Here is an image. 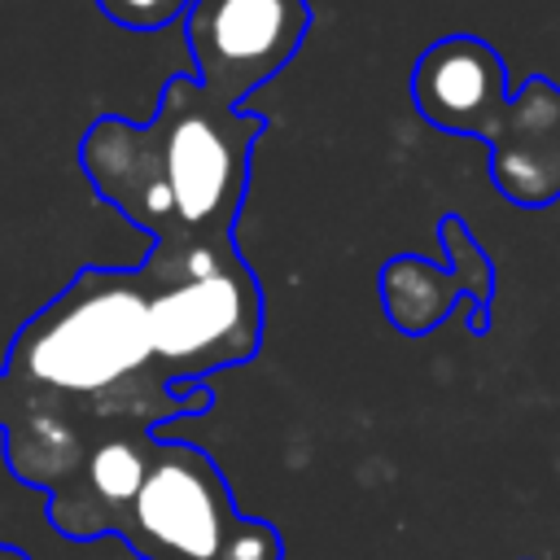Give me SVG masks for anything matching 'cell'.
<instances>
[{
	"label": "cell",
	"mask_w": 560,
	"mask_h": 560,
	"mask_svg": "<svg viewBox=\"0 0 560 560\" xmlns=\"http://www.w3.org/2000/svg\"><path fill=\"white\" fill-rule=\"evenodd\" d=\"M241 525L219 464L188 442H158L118 538L144 560H228Z\"/></svg>",
	"instance_id": "277c9868"
},
{
	"label": "cell",
	"mask_w": 560,
	"mask_h": 560,
	"mask_svg": "<svg viewBox=\"0 0 560 560\" xmlns=\"http://www.w3.org/2000/svg\"><path fill=\"white\" fill-rule=\"evenodd\" d=\"M438 241L446 249V262H429L416 254H398L381 267L376 289L385 319L402 337H429L455 306H464L468 332H490V298H494V267L477 236L468 232L464 214L438 219Z\"/></svg>",
	"instance_id": "8992f818"
},
{
	"label": "cell",
	"mask_w": 560,
	"mask_h": 560,
	"mask_svg": "<svg viewBox=\"0 0 560 560\" xmlns=\"http://www.w3.org/2000/svg\"><path fill=\"white\" fill-rule=\"evenodd\" d=\"M494 188L525 210H542L560 197V88L542 74L525 79L490 140Z\"/></svg>",
	"instance_id": "9c48e42d"
},
{
	"label": "cell",
	"mask_w": 560,
	"mask_h": 560,
	"mask_svg": "<svg viewBox=\"0 0 560 560\" xmlns=\"http://www.w3.org/2000/svg\"><path fill=\"white\" fill-rule=\"evenodd\" d=\"M18 398H22L18 385H13V381L4 376V368H0V433H4V424L13 420V411H18Z\"/></svg>",
	"instance_id": "7c38bea8"
},
{
	"label": "cell",
	"mask_w": 560,
	"mask_h": 560,
	"mask_svg": "<svg viewBox=\"0 0 560 560\" xmlns=\"http://www.w3.org/2000/svg\"><path fill=\"white\" fill-rule=\"evenodd\" d=\"M140 271L149 284L153 368L171 389H192L258 354L262 289L232 236L158 241Z\"/></svg>",
	"instance_id": "3957f363"
},
{
	"label": "cell",
	"mask_w": 560,
	"mask_h": 560,
	"mask_svg": "<svg viewBox=\"0 0 560 560\" xmlns=\"http://www.w3.org/2000/svg\"><path fill=\"white\" fill-rule=\"evenodd\" d=\"M306 31V0H192L184 13L192 79L223 105H245V96L280 74Z\"/></svg>",
	"instance_id": "5b68a950"
},
{
	"label": "cell",
	"mask_w": 560,
	"mask_h": 560,
	"mask_svg": "<svg viewBox=\"0 0 560 560\" xmlns=\"http://www.w3.org/2000/svg\"><path fill=\"white\" fill-rule=\"evenodd\" d=\"M0 560H31L22 547H13V542H0Z\"/></svg>",
	"instance_id": "4fadbf2b"
},
{
	"label": "cell",
	"mask_w": 560,
	"mask_h": 560,
	"mask_svg": "<svg viewBox=\"0 0 560 560\" xmlns=\"http://www.w3.org/2000/svg\"><path fill=\"white\" fill-rule=\"evenodd\" d=\"M508 101V66L481 35H442L411 66V105L438 131L490 144Z\"/></svg>",
	"instance_id": "52a82bcc"
},
{
	"label": "cell",
	"mask_w": 560,
	"mask_h": 560,
	"mask_svg": "<svg viewBox=\"0 0 560 560\" xmlns=\"http://www.w3.org/2000/svg\"><path fill=\"white\" fill-rule=\"evenodd\" d=\"M192 0H96V9L122 26V31H162L171 22H184Z\"/></svg>",
	"instance_id": "8fae6325"
},
{
	"label": "cell",
	"mask_w": 560,
	"mask_h": 560,
	"mask_svg": "<svg viewBox=\"0 0 560 560\" xmlns=\"http://www.w3.org/2000/svg\"><path fill=\"white\" fill-rule=\"evenodd\" d=\"M0 368L18 389L61 398L101 420H136L149 429L214 402L206 385L171 389L158 376L149 284L140 267L74 271V280L18 328Z\"/></svg>",
	"instance_id": "7a4b0ae2"
},
{
	"label": "cell",
	"mask_w": 560,
	"mask_h": 560,
	"mask_svg": "<svg viewBox=\"0 0 560 560\" xmlns=\"http://www.w3.org/2000/svg\"><path fill=\"white\" fill-rule=\"evenodd\" d=\"M267 118L171 74L149 122L101 114L79 140L92 192L158 241L232 236Z\"/></svg>",
	"instance_id": "6da1fadb"
},
{
	"label": "cell",
	"mask_w": 560,
	"mask_h": 560,
	"mask_svg": "<svg viewBox=\"0 0 560 560\" xmlns=\"http://www.w3.org/2000/svg\"><path fill=\"white\" fill-rule=\"evenodd\" d=\"M149 424L136 420H114L101 429L92 451L83 455L79 472L48 494V521L66 538H101L118 534L158 451V438H149Z\"/></svg>",
	"instance_id": "ba28073f"
},
{
	"label": "cell",
	"mask_w": 560,
	"mask_h": 560,
	"mask_svg": "<svg viewBox=\"0 0 560 560\" xmlns=\"http://www.w3.org/2000/svg\"><path fill=\"white\" fill-rule=\"evenodd\" d=\"M18 394H22L18 411L4 424L9 472L44 494H57L79 472V464L92 451V442L101 438V429L114 420H101L61 398H48V394H31V389H18Z\"/></svg>",
	"instance_id": "30bf717a"
}]
</instances>
